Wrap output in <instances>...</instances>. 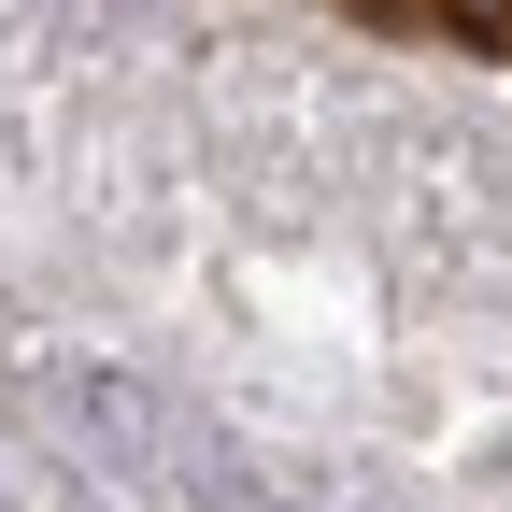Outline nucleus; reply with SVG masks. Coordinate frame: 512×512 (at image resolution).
Wrapping results in <instances>:
<instances>
[{"label": "nucleus", "instance_id": "obj_2", "mask_svg": "<svg viewBox=\"0 0 512 512\" xmlns=\"http://www.w3.org/2000/svg\"><path fill=\"white\" fill-rule=\"evenodd\" d=\"M342 15H356V0H342Z\"/></svg>", "mask_w": 512, "mask_h": 512}, {"label": "nucleus", "instance_id": "obj_1", "mask_svg": "<svg viewBox=\"0 0 512 512\" xmlns=\"http://www.w3.org/2000/svg\"><path fill=\"white\" fill-rule=\"evenodd\" d=\"M456 15H470V29H498V15H512V0H456Z\"/></svg>", "mask_w": 512, "mask_h": 512}]
</instances>
